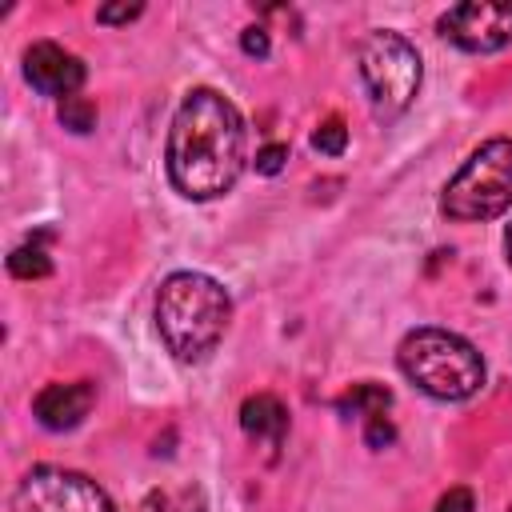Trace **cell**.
I'll return each instance as SVG.
<instances>
[{"mask_svg": "<svg viewBox=\"0 0 512 512\" xmlns=\"http://www.w3.org/2000/svg\"><path fill=\"white\" fill-rule=\"evenodd\" d=\"M168 180L188 200L224 196L248 160L244 116L216 88H192L168 128Z\"/></svg>", "mask_w": 512, "mask_h": 512, "instance_id": "cell-1", "label": "cell"}, {"mask_svg": "<svg viewBox=\"0 0 512 512\" xmlns=\"http://www.w3.org/2000/svg\"><path fill=\"white\" fill-rule=\"evenodd\" d=\"M232 320V300L204 272H172L156 292V328L180 364H200L216 352Z\"/></svg>", "mask_w": 512, "mask_h": 512, "instance_id": "cell-2", "label": "cell"}, {"mask_svg": "<svg viewBox=\"0 0 512 512\" xmlns=\"http://www.w3.org/2000/svg\"><path fill=\"white\" fill-rule=\"evenodd\" d=\"M396 364L432 400H468L484 384V356L448 328H412L396 348Z\"/></svg>", "mask_w": 512, "mask_h": 512, "instance_id": "cell-3", "label": "cell"}, {"mask_svg": "<svg viewBox=\"0 0 512 512\" xmlns=\"http://www.w3.org/2000/svg\"><path fill=\"white\" fill-rule=\"evenodd\" d=\"M512 204V140L496 136L480 144L464 168L448 180L440 208L448 220L472 224V220H492Z\"/></svg>", "mask_w": 512, "mask_h": 512, "instance_id": "cell-4", "label": "cell"}, {"mask_svg": "<svg viewBox=\"0 0 512 512\" xmlns=\"http://www.w3.org/2000/svg\"><path fill=\"white\" fill-rule=\"evenodd\" d=\"M360 80L368 88L372 112L376 120H396L400 112H408V104L420 92V56L416 48L400 36V32H368L360 52Z\"/></svg>", "mask_w": 512, "mask_h": 512, "instance_id": "cell-5", "label": "cell"}, {"mask_svg": "<svg viewBox=\"0 0 512 512\" xmlns=\"http://www.w3.org/2000/svg\"><path fill=\"white\" fill-rule=\"evenodd\" d=\"M24 512H116L112 496L84 472L36 464L16 492Z\"/></svg>", "mask_w": 512, "mask_h": 512, "instance_id": "cell-6", "label": "cell"}, {"mask_svg": "<svg viewBox=\"0 0 512 512\" xmlns=\"http://www.w3.org/2000/svg\"><path fill=\"white\" fill-rule=\"evenodd\" d=\"M440 36L464 52H500L512 44V0H468L440 16Z\"/></svg>", "mask_w": 512, "mask_h": 512, "instance_id": "cell-7", "label": "cell"}, {"mask_svg": "<svg viewBox=\"0 0 512 512\" xmlns=\"http://www.w3.org/2000/svg\"><path fill=\"white\" fill-rule=\"evenodd\" d=\"M24 80H28L40 96H60V100H68V96H76V88L84 84V64H80V56L64 52L60 44L40 40V44H32V48L24 52Z\"/></svg>", "mask_w": 512, "mask_h": 512, "instance_id": "cell-8", "label": "cell"}, {"mask_svg": "<svg viewBox=\"0 0 512 512\" xmlns=\"http://www.w3.org/2000/svg\"><path fill=\"white\" fill-rule=\"evenodd\" d=\"M96 404V384L92 380H72V384H48L36 392L32 400V412L44 428L52 432H68L76 428Z\"/></svg>", "mask_w": 512, "mask_h": 512, "instance_id": "cell-9", "label": "cell"}, {"mask_svg": "<svg viewBox=\"0 0 512 512\" xmlns=\"http://www.w3.org/2000/svg\"><path fill=\"white\" fill-rule=\"evenodd\" d=\"M240 428H244V436L260 440V444H268L276 452L284 444V436H288V408L276 396L256 392V396H248L240 404Z\"/></svg>", "mask_w": 512, "mask_h": 512, "instance_id": "cell-10", "label": "cell"}, {"mask_svg": "<svg viewBox=\"0 0 512 512\" xmlns=\"http://www.w3.org/2000/svg\"><path fill=\"white\" fill-rule=\"evenodd\" d=\"M204 488L200 484H168V488H152L140 504V512H204Z\"/></svg>", "mask_w": 512, "mask_h": 512, "instance_id": "cell-11", "label": "cell"}, {"mask_svg": "<svg viewBox=\"0 0 512 512\" xmlns=\"http://www.w3.org/2000/svg\"><path fill=\"white\" fill-rule=\"evenodd\" d=\"M392 404V392L384 388V384H352V392H344L340 400H336V412L340 416H376V412H384Z\"/></svg>", "mask_w": 512, "mask_h": 512, "instance_id": "cell-12", "label": "cell"}, {"mask_svg": "<svg viewBox=\"0 0 512 512\" xmlns=\"http://www.w3.org/2000/svg\"><path fill=\"white\" fill-rule=\"evenodd\" d=\"M8 272H12L16 280H44V276L52 272V260H48V252H44L40 244H20V248H12V256H8Z\"/></svg>", "mask_w": 512, "mask_h": 512, "instance_id": "cell-13", "label": "cell"}, {"mask_svg": "<svg viewBox=\"0 0 512 512\" xmlns=\"http://www.w3.org/2000/svg\"><path fill=\"white\" fill-rule=\"evenodd\" d=\"M60 124L68 128V132H92L96 128V108H92V100H84V96H68V100H60Z\"/></svg>", "mask_w": 512, "mask_h": 512, "instance_id": "cell-14", "label": "cell"}, {"mask_svg": "<svg viewBox=\"0 0 512 512\" xmlns=\"http://www.w3.org/2000/svg\"><path fill=\"white\" fill-rule=\"evenodd\" d=\"M312 148L324 152V156H340V152L348 148V128H344V120H340V116H328V120L312 132Z\"/></svg>", "mask_w": 512, "mask_h": 512, "instance_id": "cell-15", "label": "cell"}, {"mask_svg": "<svg viewBox=\"0 0 512 512\" xmlns=\"http://www.w3.org/2000/svg\"><path fill=\"white\" fill-rule=\"evenodd\" d=\"M364 440H368V448H384V444H392V440H396L392 420H388L384 412L368 416V420H364Z\"/></svg>", "mask_w": 512, "mask_h": 512, "instance_id": "cell-16", "label": "cell"}, {"mask_svg": "<svg viewBox=\"0 0 512 512\" xmlns=\"http://www.w3.org/2000/svg\"><path fill=\"white\" fill-rule=\"evenodd\" d=\"M284 160H288V144H264V148L256 152V172L276 176V172L284 168Z\"/></svg>", "mask_w": 512, "mask_h": 512, "instance_id": "cell-17", "label": "cell"}, {"mask_svg": "<svg viewBox=\"0 0 512 512\" xmlns=\"http://www.w3.org/2000/svg\"><path fill=\"white\" fill-rule=\"evenodd\" d=\"M472 508H476V500H472L468 488H448V492L436 500V512H472Z\"/></svg>", "mask_w": 512, "mask_h": 512, "instance_id": "cell-18", "label": "cell"}, {"mask_svg": "<svg viewBox=\"0 0 512 512\" xmlns=\"http://www.w3.org/2000/svg\"><path fill=\"white\" fill-rule=\"evenodd\" d=\"M136 16H140V4H104V8H96L100 24H128Z\"/></svg>", "mask_w": 512, "mask_h": 512, "instance_id": "cell-19", "label": "cell"}, {"mask_svg": "<svg viewBox=\"0 0 512 512\" xmlns=\"http://www.w3.org/2000/svg\"><path fill=\"white\" fill-rule=\"evenodd\" d=\"M240 48H244L248 56H256V60H264V56H268V32H264V28H244V32H240Z\"/></svg>", "mask_w": 512, "mask_h": 512, "instance_id": "cell-20", "label": "cell"}, {"mask_svg": "<svg viewBox=\"0 0 512 512\" xmlns=\"http://www.w3.org/2000/svg\"><path fill=\"white\" fill-rule=\"evenodd\" d=\"M504 252H508V264H512V224H508V232H504Z\"/></svg>", "mask_w": 512, "mask_h": 512, "instance_id": "cell-21", "label": "cell"}]
</instances>
